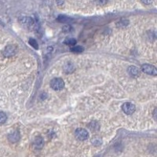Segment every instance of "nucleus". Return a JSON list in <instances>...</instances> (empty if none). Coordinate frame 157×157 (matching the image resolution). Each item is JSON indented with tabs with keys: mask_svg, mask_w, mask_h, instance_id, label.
<instances>
[{
	"mask_svg": "<svg viewBox=\"0 0 157 157\" xmlns=\"http://www.w3.org/2000/svg\"><path fill=\"white\" fill-rule=\"evenodd\" d=\"M127 72L129 73V75L131 77H133V78H137L138 77L139 75H141V71H140V69H137L136 66L134 65H131L127 69Z\"/></svg>",
	"mask_w": 157,
	"mask_h": 157,
	"instance_id": "nucleus-6",
	"label": "nucleus"
},
{
	"mask_svg": "<svg viewBox=\"0 0 157 157\" xmlns=\"http://www.w3.org/2000/svg\"><path fill=\"white\" fill-rule=\"evenodd\" d=\"M65 43L68 46H75L76 44V40L73 38H69L65 40Z\"/></svg>",
	"mask_w": 157,
	"mask_h": 157,
	"instance_id": "nucleus-13",
	"label": "nucleus"
},
{
	"mask_svg": "<svg viewBox=\"0 0 157 157\" xmlns=\"http://www.w3.org/2000/svg\"><path fill=\"white\" fill-rule=\"evenodd\" d=\"M92 142H93V144H95V145H99V144H102V140L100 139V138H93V140H92Z\"/></svg>",
	"mask_w": 157,
	"mask_h": 157,
	"instance_id": "nucleus-17",
	"label": "nucleus"
},
{
	"mask_svg": "<svg viewBox=\"0 0 157 157\" xmlns=\"http://www.w3.org/2000/svg\"><path fill=\"white\" fill-rule=\"evenodd\" d=\"M107 1H108V0H98V2H99V3L100 4H105L107 3Z\"/></svg>",
	"mask_w": 157,
	"mask_h": 157,
	"instance_id": "nucleus-19",
	"label": "nucleus"
},
{
	"mask_svg": "<svg viewBox=\"0 0 157 157\" xmlns=\"http://www.w3.org/2000/svg\"><path fill=\"white\" fill-rule=\"evenodd\" d=\"M29 44L31 45V46H32L34 49H39V45H38V43L36 42V39H29Z\"/></svg>",
	"mask_w": 157,
	"mask_h": 157,
	"instance_id": "nucleus-15",
	"label": "nucleus"
},
{
	"mask_svg": "<svg viewBox=\"0 0 157 157\" xmlns=\"http://www.w3.org/2000/svg\"><path fill=\"white\" fill-rule=\"evenodd\" d=\"M57 20V21L61 22V23H67V22H70L72 20V18L65 16V15H59Z\"/></svg>",
	"mask_w": 157,
	"mask_h": 157,
	"instance_id": "nucleus-9",
	"label": "nucleus"
},
{
	"mask_svg": "<svg viewBox=\"0 0 157 157\" xmlns=\"http://www.w3.org/2000/svg\"><path fill=\"white\" fill-rule=\"evenodd\" d=\"M141 2L144 4H146V5H149V4L152 3L153 0H141Z\"/></svg>",
	"mask_w": 157,
	"mask_h": 157,
	"instance_id": "nucleus-18",
	"label": "nucleus"
},
{
	"mask_svg": "<svg viewBox=\"0 0 157 157\" xmlns=\"http://www.w3.org/2000/svg\"><path fill=\"white\" fill-rule=\"evenodd\" d=\"M122 109L127 115H132L135 111V105L131 102H126L122 105Z\"/></svg>",
	"mask_w": 157,
	"mask_h": 157,
	"instance_id": "nucleus-4",
	"label": "nucleus"
},
{
	"mask_svg": "<svg viewBox=\"0 0 157 157\" xmlns=\"http://www.w3.org/2000/svg\"><path fill=\"white\" fill-rule=\"evenodd\" d=\"M62 31L64 32H71L72 31V28L70 25H65L62 28Z\"/></svg>",
	"mask_w": 157,
	"mask_h": 157,
	"instance_id": "nucleus-16",
	"label": "nucleus"
},
{
	"mask_svg": "<svg viewBox=\"0 0 157 157\" xmlns=\"http://www.w3.org/2000/svg\"><path fill=\"white\" fill-rule=\"evenodd\" d=\"M129 24V20L127 19H121L116 22V27L119 28H123Z\"/></svg>",
	"mask_w": 157,
	"mask_h": 157,
	"instance_id": "nucleus-8",
	"label": "nucleus"
},
{
	"mask_svg": "<svg viewBox=\"0 0 157 157\" xmlns=\"http://www.w3.org/2000/svg\"><path fill=\"white\" fill-rule=\"evenodd\" d=\"M153 115H154V119H156V108L154 110Z\"/></svg>",
	"mask_w": 157,
	"mask_h": 157,
	"instance_id": "nucleus-20",
	"label": "nucleus"
},
{
	"mask_svg": "<svg viewBox=\"0 0 157 157\" xmlns=\"http://www.w3.org/2000/svg\"><path fill=\"white\" fill-rule=\"evenodd\" d=\"M20 138V134L19 133L16 131V132H14L12 134H10V136H9V139H10V141L11 142H16L19 140Z\"/></svg>",
	"mask_w": 157,
	"mask_h": 157,
	"instance_id": "nucleus-10",
	"label": "nucleus"
},
{
	"mask_svg": "<svg viewBox=\"0 0 157 157\" xmlns=\"http://www.w3.org/2000/svg\"><path fill=\"white\" fill-rule=\"evenodd\" d=\"M71 50H72V52L79 53H82V51L84 50V48H83L82 46H72V48H71Z\"/></svg>",
	"mask_w": 157,
	"mask_h": 157,
	"instance_id": "nucleus-12",
	"label": "nucleus"
},
{
	"mask_svg": "<svg viewBox=\"0 0 157 157\" xmlns=\"http://www.w3.org/2000/svg\"><path fill=\"white\" fill-rule=\"evenodd\" d=\"M20 23L25 27H30L34 24V20L30 16H21L19 19Z\"/></svg>",
	"mask_w": 157,
	"mask_h": 157,
	"instance_id": "nucleus-7",
	"label": "nucleus"
},
{
	"mask_svg": "<svg viewBox=\"0 0 157 157\" xmlns=\"http://www.w3.org/2000/svg\"><path fill=\"white\" fill-rule=\"evenodd\" d=\"M75 137H77L79 141H85L89 137L88 131L83 128H78L75 131Z\"/></svg>",
	"mask_w": 157,
	"mask_h": 157,
	"instance_id": "nucleus-3",
	"label": "nucleus"
},
{
	"mask_svg": "<svg viewBox=\"0 0 157 157\" xmlns=\"http://www.w3.org/2000/svg\"><path fill=\"white\" fill-rule=\"evenodd\" d=\"M50 86L54 90H61L65 87V82L62 78H54L50 81Z\"/></svg>",
	"mask_w": 157,
	"mask_h": 157,
	"instance_id": "nucleus-1",
	"label": "nucleus"
},
{
	"mask_svg": "<svg viewBox=\"0 0 157 157\" xmlns=\"http://www.w3.org/2000/svg\"><path fill=\"white\" fill-rule=\"evenodd\" d=\"M141 71L144 73H146L148 75H156L157 70L156 67L149 64H144L141 66Z\"/></svg>",
	"mask_w": 157,
	"mask_h": 157,
	"instance_id": "nucleus-2",
	"label": "nucleus"
},
{
	"mask_svg": "<svg viewBox=\"0 0 157 157\" xmlns=\"http://www.w3.org/2000/svg\"><path fill=\"white\" fill-rule=\"evenodd\" d=\"M34 144H35V146H36V148H42L43 145V140L42 137H36V140H35V143H34Z\"/></svg>",
	"mask_w": 157,
	"mask_h": 157,
	"instance_id": "nucleus-11",
	"label": "nucleus"
},
{
	"mask_svg": "<svg viewBox=\"0 0 157 157\" xmlns=\"http://www.w3.org/2000/svg\"><path fill=\"white\" fill-rule=\"evenodd\" d=\"M16 53V46L14 45H9L5 47L3 52V56L6 57H10L12 56L15 55Z\"/></svg>",
	"mask_w": 157,
	"mask_h": 157,
	"instance_id": "nucleus-5",
	"label": "nucleus"
},
{
	"mask_svg": "<svg viewBox=\"0 0 157 157\" xmlns=\"http://www.w3.org/2000/svg\"><path fill=\"white\" fill-rule=\"evenodd\" d=\"M7 116L6 113H4L3 111H0V125L5 123V122L7 121Z\"/></svg>",
	"mask_w": 157,
	"mask_h": 157,
	"instance_id": "nucleus-14",
	"label": "nucleus"
}]
</instances>
